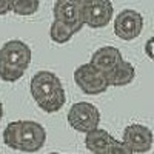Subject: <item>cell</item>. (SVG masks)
<instances>
[{"mask_svg": "<svg viewBox=\"0 0 154 154\" xmlns=\"http://www.w3.org/2000/svg\"><path fill=\"white\" fill-rule=\"evenodd\" d=\"M68 123L74 131L88 133L99 126L100 123V111L96 105L89 102H75L68 109Z\"/></svg>", "mask_w": 154, "mask_h": 154, "instance_id": "obj_4", "label": "cell"}, {"mask_svg": "<svg viewBox=\"0 0 154 154\" xmlns=\"http://www.w3.org/2000/svg\"><path fill=\"white\" fill-rule=\"evenodd\" d=\"M53 16L54 20L68 25L77 34L83 28L82 22V5L75 0H56L53 6Z\"/></svg>", "mask_w": 154, "mask_h": 154, "instance_id": "obj_9", "label": "cell"}, {"mask_svg": "<svg viewBox=\"0 0 154 154\" xmlns=\"http://www.w3.org/2000/svg\"><path fill=\"white\" fill-rule=\"evenodd\" d=\"M114 6L111 0H93L82 5V22L83 26L89 28H103L112 20Z\"/></svg>", "mask_w": 154, "mask_h": 154, "instance_id": "obj_6", "label": "cell"}, {"mask_svg": "<svg viewBox=\"0 0 154 154\" xmlns=\"http://www.w3.org/2000/svg\"><path fill=\"white\" fill-rule=\"evenodd\" d=\"M152 43H154V38L149 37L146 43H145V53H146V57L149 60H154V53H152Z\"/></svg>", "mask_w": 154, "mask_h": 154, "instance_id": "obj_16", "label": "cell"}, {"mask_svg": "<svg viewBox=\"0 0 154 154\" xmlns=\"http://www.w3.org/2000/svg\"><path fill=\"white\" fill-rule=\"evenodd\" d=\"M143 29V17L134 9H123L114 19V34L122 40H134Z\"/></svg>", "mask_w": 154, "mask_h": 154, "instance_id": "obj_7", "label": "cell"}, {"mask_svg": "<svg viewBox=\"0 0 154 154\" xmlns=\"http://www.w3.org/2000/svg\"><path fill=\"white\" fill-rule=\"evenodd\" d=\"M123 142L136 154H145L152 148V131L140 123H131L123 130Z\"/></svg>", "mask_w": 154, "mask_h": 154, "instance_id": "obj_8", "label": "cell"}, {"mask_svg": "<svg viewBox=\"0 0 154 154\" xmlns=\"http://www.w3.org/2000/svg\"><path fill=\"white\" fill-rule=\"evenodd\" d=\"M40 8V0H11V12L17 16H32Z\"/></svg>", "mask_w": 154, "mask_h": 154, "instance_id": "obj_14", "label": "cell"}, {"mask_svg": "<svg viewBox=\"0 0 154 154\" xmlns=\"http://www.w3.org/2000/svg\"><path fill=\"white\" fill-rule=\"evenodd\" d=\"M74 82L88 96H99L103 94L109 88L106 75L100 72L97 68H94L91 63H83V65L77 66L74 71Z\"/></svg>", "mask_w": 154, "mask_h": 154, "instance_id": "obj_5", "label": "cell"}, {"mask_svg": "<svg viewBox=\"0 0 154 154\" xmlns=\"http://www.w3.org/2000/svg\"><path fill=\"white\" fill-rule=\"evenodd\" d=\"M136 77V69L130 62L122 59L117 65L112 68V71L106 75V80L109 86H126L130 85Z\"/></svg>", "mask_w": 154, "mask_h": 154, "instance_id": "obj_11", "label": "cell"}, {"mask_svg": "<svg viewBox=\"0 0 154 154\" xmlns=\"http://www.w3.org/2000/svg\"><path fill=\"white\" fill-rule=\"evenodd\" d=\"M122 53L119 48L116 46H102L99 49H96L93 56H91V60H89V63L97 68L100 72H103L105 75H108L112 68L117 65V63L122 60Z\"/></svg>", "mask_w": 154, "mask_h": 154, "instance_id": "obj_10", "label": "cell"}, {"mask_svg": "<svg viewBox=\"0 0 154 154\" xmlns=\"http://www.w3.org/2000/svg\"><path fill=\"white\" fill-rule=\"evenodd\" d=\"M105 154H134V152L130 149V146H128L123 140L120 142L117 139H112L111 143L106 148V151H105Z\"/></svg>", "mask_w": 154, "mask_h": 154, "instance_id": "obj_15", "label": "cell"}, {"mask_svg": "<svg viewBox=\"0 0 154 154\" xmlns=\"http://www.w3.org/2000/svg\"><path fill=\"white\" fill-rule=\"evenodd\" d=\"M77 3H80V5H85V3H88V2H93V0H75Z\"/></svg>", "mask_w": 154, "mask_h": 154, "instance_id": "obj_19", "label": "cell"}, {"mask_svg": "<svg viewBox=\"0 0 154 154\" xmlns=\"http://www.w3.org/2000/svg\"><path fill=\"white\" fill-rule=\"evenodd\" d=\"M74 29L68 25L62 23L59 20H54L51 23V28H49V37L51 40L59 43V45H63V43H68L71 38L74 37Z\"/></svg>", "mask_w": 154, "mask_h": 154, "instance_id": "obj_13", "label": "cell"}, {"mask_svg": "<svg viewBox=\"0 0 154 154\" xmlns=\"http://www.w3.org/2000/svg\"><path fill=\"white\" fill-rule=\"evenodd\" d=\"M31 59V48L23 40L5 42L0 48V79L9 83L20 80L29 68Z\"/></svg>", "mask_w": 154, "mask_h": 154, "instance_id": "obj_3", "label": "cell"}, {"mask_svg": "<svg viewBox=\"0 0 154 154\" xmlns=\"http://www.w3.org/2000/svg\"><path fill=\"white\" fill-rule=\"evenodd\" d=\"M29 91L37 106L45 112H57L66 102L65 88L54 72L42 69L32 75Z\"/></svg>", "mask_w": 154, "mask_h": 154, "instance_id": "obj_1", "label": "cell"}, {"mask_svg": "<svg viewBox=\"0 0 154 154\" xmlns=\"http://www.w3.org/2000/svg\"><path fill=\"white\" fill-rule=\"evenodd\" d=\"M11 12V0H0V16Z\"/></svg>", "mask_w": 154, "mask_h": 154, "instance_id": "obj_17", "label": "cell"}, {"mask_svg": "<svg viewBox=\"0 0 154 154\" xmlns=\"http://www.w3.org/2000/svg\"><path fill=\"white\" fill-rule=\"evenodd\" d=\"M112 139L114 137L108 131L97 126L85 134V146L93 154H105V151H106V148L111 143Z\"/></svg>", "mask_w": 154, "mask_h": 154, "instance_id": "obj_12", "label": "cell"}, {"mask_svg": "<svg viewBox=\"0 0 154 154\" xmlns=\"http://www.w3.org/2000/svg\"><path fill=\"white\" fill-rule=\"evenodd\" d=\"M49 154H63V152H49Z\"/></svg>", "mask_w": 154, "mask_h": 154, "instance_id": "obj_20", "label": "cell"}, {"mask_svg": "<svg viewBox=\"0 0 154 154\" xmlns=\"http://www.w3.org/2000/svg\"><path fill=\"white\" fill-rule=\"evenodd\" d=\"M46 142V130L34 120H14L3 130V143L22 152H37Z\"/></svg>", "mask_w": 154, "mask_h": 154, "instance_id": "obj_2", "label": "cell"}, {"mask_svg": "<svg viewBox=\"0 0 154 154\" xmlns=\"http://www.w3.org/2000/svg\"><path fill=\"white\" fill-rule=\"evenodd\" d=\"M3 119V105H2V100H0V120Z\"/></svg>", "mask_w": 154, "mask_h": 154, "instance_id": "obj_18", "label": "cell"}]
</instances>
